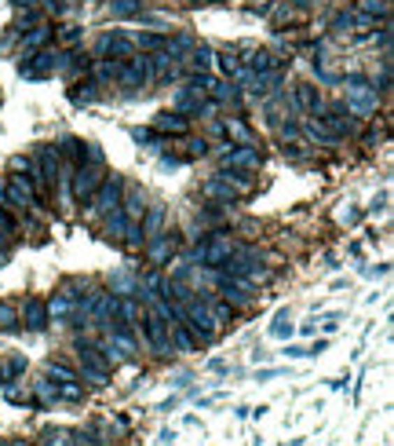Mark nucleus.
I'll return each mask as SVG.
<instances>
[{
  "mask_svg": "<svg viewBox=\"0 0 394 446\" xmlns=\"http://www.w3.org/2000/svg\"><path fill=\"white\" fill-rule=\"evenodd\" d=\"M201 194H205V198H212V201H223V205H234V201H238V190L230 187L223 176H212V180H205Z\"/></svg>",
  "mask_w": 394,
  "mask_h": 446,
  "instance_id": "a211bd4d",
  "label": "nucleus"
},
{
  "mask_svg": "<svg viewBox=\"0 0 394 446\" xmlns=\"http://www.w3.org/2000/svg\"><path fill=\"white\" fill-rule=\"evenodd\" d=\"M62 154L70 157L73 165H80V161H85V143L73 139V136H66V139H62Z\"/></svg>",
  "mask_w": 394,
  "mask_h": 446,
  "instance_id": "f704fd0d",
  "label": "nucleus"
},
{
  "mask_svg": "<svg viewBox=\"0 0 394 446\" xmlns=\"http://www.w3.org/2000/svg\"><path fill=\"white\" fill-rule=\"evenodd\" d=\"M15 326H19V308L0 300V329H15Z\"/></svg>",
  "mask_w": 394,
  "mask_h": 446,
  "instance_id": "58836bf2",
  "label": "nucleus"
},
{
  "mask_svg": "<svg viewBox=\"0 0 394 446\" xmlns=\"http://www.w3.org/2000/svg\"><path fill=\"white\" fill-rule=\"evenodd\" d=\"M110 15H113V19H136V15H139V0H110Z\"/></svg>",
  "mask_w": 394,
  "mask_h": 446,
  "instance_id": "7c9ffc66",
  "label": "nucleus"
},
{
  "mask_svg": "<svg viewBox=\"0 0 394 446\" xmlns=\"http://www.w3.org/2000/svg\"><path fill=\"white\" fill-rule=\"evenodd\" d=\"M361 15H387V0H361Z\"/></svg>",
  "mask_w": 394,
  "mask_h": 446,
  "instance_id": "37998d69",
  "label": "nucleus"
},
{
  "mask_svg": "<svg viewBox=\"0 0 394 446\" xmlns=\"http://www.w3.org/2000/svg\"><path fill=\"white\" fill-rule=\"evenodd\" d=\"M121 205H124L121 213H124L128 220H136V223L146 216V209H150V205H146V194H143L139 187H124V194H121Z\"/></svg>",
  "mask_w": 394,
  "mask_h": 446,
  "instance_id": "dca6fc26",
  "label": "nucleus"
},
{
  "mask_svg": "<svg viewBox=\"0 0 394 446\" xmlns=\"http://www.w3.org/2000/svg\"><path fill=\"white\" fill-rule=\"evenodd\" d=\"M4 264H8V249H4V245H0V267H4Z\"/></svg>",
  "mask_w": 394,
  "mask_h": 446,
  "instance_id": "4d7b16f0",
  "label": "nucleus"
},
{
  "mask_svg": "<svg viewBox=\"0 0 394 446\" xmlns=\"http://www.w3.org/2000/svg\"><path fill=\"white\" fill-rule=\"evenodd\" d=\"M131 52H136V44H131V37H124L121 29H113V34H103L95 44V55L98 59H128Z\"/></svg>",
  "mask_w": 394,
  "mask_h": 446,
  "instance_id": "1a4fd4ad",
  "label": "nucleus"
},
{
  "mask_svg": "<svg viewBox=\"0 0 394 446\" xmlns=\"http://www.w3.org/2000/svg\"><path fill=\"white\" fill-rule=\"evenodd\" d=\"M296 132H300V124H282V136H285V139H292Z\"/></svg>",
  "mask_w": 394,
  "mask_h": 446,
  "instance_id": "5fc2aeb1",
  "label": "nucleus"
},
{
  "mask_svg": "<svg viewBox=\"0 0 394 446\" xmlns=\"http://www.w3.org/2000/svg\"><path fill=\"white\" fill-rule=\"evenodd\" d=\"M270 333H274V337H285V333H292V322H289V318L282 315V318H277V322L270 326Z\"/></svg>",
  "mask_w": 394,
  "mask_h": 446,
  "instance_id": "49530a36",
  "label": "nucleus"
},
{
  "mask_svg": "<svg viewBox=\"0 0 394 446\" xmlns=\"http://www.w3.org/2000/svg\"><path fill=\"white\" fill-rule=\"evenodd\" d=\"M73 300H66L62 293L52 300V304H48V318H55V322H66V318H73Z\"/></svg>",
  "mask_w": 394,
  "mask_h": 446,
  "instance_id": "a878e982",
  "label": "nucleus"
},
{
  "mask_svg": "<svg viewBox=\"0 0 394 446\" xmlns=\"http://www.w3.org/2000/svg\"><path fill=\"white\" fill-rule=\"evenodd\" d=\"M131 44L143 48V52H161V48H164V37H157V34H139Z\"/></svg>",
  "mask_w": 394,
  "mask_h": 446,
  "instance_id": "ea45409f",
  "label": "nucleus"
},
{
  "mask_svg": "<svg viewBox=\"0 0 394 446\" xmlns=\"http://www.w3.org/2000/svg\"><path fill=\"white\" fill-rule=\"evenodd\" d=\"M117 66H121V59H98L92 66V73H95L98 85H110V81H117Z\"/></svg>",
  "mask_w": 394,
  "mask_h": 446,
  "instance_id": "5701e85b",
  "label": "nucleus"
},
{
  "mask_svg": "<svg viewBox=\"0 0 394 446\" xmlns=\"http://www.w3.org/2000/svg\"><path fill=\"white\" fill-rule=\"evenodd\" d=\"M136 275H131V271H117V275L110 278V289L113 293H121V296H136Z\"/></svg>",
  "mask_w": 394,
  "mask_h": 446,
  "instance_id": "b1692460",
  "label": "nucleus"
},
{
  "mask_svg": "<svg viewBox=\"0 0 394 446\" xmlns=\"http://www.w3.org/2000/svg\"><path fill=\"white\" fill-rule=\"evenodd\" d=\"M285 355H289V359H307V355H310V347H300V344H292V347H285Z\"/></svg>",
  "mask_w": 394,
  "mask_h": 446,
  "instance_id": "8fccbe9b",
  "label": "nucleus"
},
{
  "mask_svg": "<svg viewBox=\"0 0 394 446\" xmlns=\"http://www.w3.org/2000/svg\"><path fill=\"white\" fill-rule=\"evenodd\" d=\"M117 81H121V85H128V88H143V85H150V81H154L150 59H146V55H128V59H121V66H117Z\"/></svg>",
  "mask_w": 394,
  "mask_h": 446,
  "instance_id": "39448f33",
  "label": "nucleus"
},
{
  "mask_svg": "<svg viewBox=\"0 0 394 446\" xmlns=\"http://www.w3.org/2000/svg\"><path fill=\"white\" fill-rule=\"evenodd\" d=\"M154 129H157V132H172V136H183V132H187V117H183V114H175V110H164V114H157Z\"/></svg>",
  "mask_w": 394,
  "mask_h": 446,
  "instance_id": "6ab92c4d",
  "label": "nucleus"
},
{
  "mask_svg": "<svg viewBox=\"0 0 394 446\" xmlns=\"http://www.w3.org/2000/svg\"><path fill=\"white\" fill-rule=\"evenodd\" d=\"M223 161H226V168H241V172H249V168H259V161H263V154L256 150V147H230L223 150Z\"/></svg>",
  "mask_w": 394,
  "mask_h": 446,
  "instance_id": "f8f14e48",
  "label": "nucleus"
},
{
  "mask_svg": "<svg viewBox=\"0 0 394 446\" xmlns=\"http://www.w3.org/2000/svg\"><path fill=\"white\" fill-rule=\"evenodd\" d=\"M175 245H179V234L175 231H164V234L146 238V260H150V264H168V257L175 252Z\"/></svg>",
  "mask_w": 394,
  "mask_h": 446,
  "instance_id": "9b49d317",
  "label": "nucleus"
},
{
  "mask_svg": "<svg viewBox=\"0 0 394 446\" xmlns=\"http://www.w3.org/2000/svg\"><path fill=\"white\" fill-rule=\"evenodd\" d=\"M124 231H128V216H124L121 209H113V213H106V223H103V234L110 238V242H121V238H124Z\"/></svg>",
  "mask_w": 394,
  "mask_h": 446,
  "instance_id": "aec40b11",
  "label": "nucleus"
},
{
  "mask_svg": "<svg viewBox=\"0 0 394 446\" xmlns=\"http://www.w3.org/2000/svg\"><path fill=\"white\" fill-rule=\"evenodd\" d=\"M223 300L230 308H249L252 304V285L245 278H226L223 275Z\"/></svg>",
  "mask_w": 394,
  "mask_h": 446,
  "instance_id": "4468645a",
  "label": "nucleus"
},
{
  "mask_svg": "<svg viewBox=\"0 0 394 446\" xmlns=\"http://www.w3.org/2000/svg\"><path fill=\"white\" fill-rule=\"evenodd\" d=\"M15 8H33V0H11Z\"/></svg>",
  "mask_w": 394,
  "mask_h": 446,
  "instance_id": "6e6d98bb",
  "label": "nucleus"
},
{
  "mask_svg": "<svg viewBox=\"0 0 394 446\" xmlns=\"http://www.w3.org/2000/svg\"><path fill=\"white\" fill-rule=\"evenodd\" d=\"M121 242H124L131 252H139V249L146 245V234H143V227H139L136 220H128V231H124V238H121Z\"/></svg>",
  "mask_w": 394,
  "mask_h": 446,
  "instance_id": "473e14b6",
  "label": "nucleus"
},
{
  "mask_svg": "<svg viewBox=\"0 0 394 446\" xmlns=\"http://www.w3.org/2000/svg\"><path fill=\"white\" fill-rule=\"evenodd\" d=\"M77 359H80V380H88V384H98L103 388L106 380H110V362L103 359V352H98L95 344H85V340H77Z\"/></svg>",
  "mask_w": 394,
  "mask_h": 446,
  "instance_id": "7ed1b4c3",
  "label": "nucleus"
},
{
  "mask_svg": "<svg viewBox=\"0 0 394 446\" xmlns=\"http://www.w3.org/2000/svg\"><path fill=\"white\" fill-rule=\"evenodd\" d=\"M33 391H37V406L59 403V388L52 384V380H33Z\"/></svg>",
  "mask_w": 394,
  "mask_h": 446,
  "instance_id": "bb28decb",
  "label": "nucleus"
},
{
  "mask_svg": "<svg viewBox=\"0 0 394 446\" xmlns=\"http://www.w3.org/2000/svg\"><path fill=\"white\" fill-rule=\"evenodd\" d=\"M249 70L252 73H267V70H277V59L270 52H249Z\"/></svg>",
  "mask_w": 394,
  "mask_h": 446,
  "instance_id": "c756f323",
  "label": "nucleus"
},
{
  "mask_svg": "<svg viewBox=\"0 0 394 446\" xmlns=\"http://www.w3.org/2000/svg\"><path fill=\"white\" fill-rule=\"evenodd\" d=\"M80 34H85V29H80V26H62V29H59L62 44H77V41H80Z\"/></svg>",
  "mask_w": 394,
  "mask_h": 446,
  "instance_id": "a18cd8bd",
  "label": "nucleus"
},
{
  "mask_svg": "<svg viewBox=\"0 0 394 446\" xmlns=\"http://www.w3.org/2000/svg\"><path fill=\"white\" fill-rule=\"evenodd\" d=\"M172 347L175 352H183V355H190V352H197V337L183 326V322H175L172 326Z\"/></svg>",
  "mask_w": 394,
  "mask_h": 446,
  "instance_id": "412c9836",
  "label": "nucleus"
},
{
  "mask_svg": "<svg viewBox=\"0 0 394 446\" xmlns=\"http://www.w3.org/2000/svg\"><path fill=\"white\" fill-rule=\"evenodd\" d=\"M66 62H70V52H62V48H41V52H33L29 59L19 62V73L26 81H44L48 73H62Z\"/></svg>",
  "mask_w": 394,
  "mask_h": 446,
  "instance_id": "f257e3e1",
  "label": "nucleus"
},
{
  "mask_svg": "<svg viewBox=\"0 0 394 446\" xmlns=\"http://www.w3.org/2000/svg\"><path fill=\"white\" fill-rule=\"evenodd\" d=\"M376 106H380V92L361 73H351L347 77V110L354 117H369V114H376Z\"/></svg>",
  "mask_w": 394,
  "mask_h": 446,
  "instance_id": "f03ea898",
  "label": "nucleus"
},
{
  "mask_svg": "<svg viewBox=\"0 0 394 446\" xmlns=\"http://www.w3.org/2000/svg\"><path fill=\"white\" fill-rule=\"evenodd\" d=\"M321 121H325V129L333 132L336 139H343V136H351V132H358V117L351 114L347 106H340V103H333V106H321Z\"/></svg>",
  "mask_w": 394,
  "mask_h": 446,
  "instance_id": "6e6552de",
  "label": "nucleus"
},
{
  "mask_svg": "<svg viewBox=\"0 0 394 446\" xmlns=\"http://www.w3.org/2000/svg\"><path fill=\"white\" fill-rule=\"evenodd\" d=\"M55 388H59V399H70V403L85 399V388H80V380H62V384H55Z\"/></svg>",
  "mask_w": 394,
  "mask_h": 446,
  "instance_id": "c9c22d12",
  "label": "nucleus"
},
{
  "mask_svg": "<svg viewBox=\"0 0 394 446\" xmlns=\"http://www.w3.org/2000/svg\"><path fill=\"white\" fill-rule=\"evenodd\" d=\"M0 446H22V443H15V439H4V443H0Z\"/></svg>",
  "mask_w": 394,
  "mask_h": 446,
  "instance_id": "bf43d9fd",
  "label": "nucleus"
},
{
  "mask_svg": "<svg viewBox=\"0 0 394 446\" xmlns=\"http://www.w3.org/2000/svg\"><path fill=\"white\" fill-rule=\"evenodd\" d=\"M336 326H340V318L328 315V318H325V333H336Z\"/></svg>",
  "mask_w": 394,
  "mask_h": 446,
  "instance_id": "864d4df0",
  "label": "nucleus"
},
{
  "mask_svg": "<svg viewBox=\"0 0 394 446\" xmlns=\"http://www.w3.org/2000/svg\"><path fill=\"white\" fill-rule=\"evenodd\" d=\"M131 139H136V143H150V132H146V129H131Z\"/></svg>",
  "mask_w": 394,
  "mask_h": 446,
  "instance_id": "603ef678",
  "label": "nucleus"
},
{
  "mask_svg": "<svg viewBox=\"0 0 394 446\" xmlns=\"http://www.w3.org/2000/svg\"><path fill=\"white\" fill-rule=\"evenodd\" d=\"M223 132H226V136H234V139L241 143V147H252V132L245 129V124H241L238 117H226V124H223Z\"/></svg>",
  "mask_w": 394,
  "mask_h": 446,
  "instance_id": "2f4dec72",
  "label": "nucleus"
},
{
  "mask_svg": "<svg viewBox=\"0 0 394 446\" xmlns=\"http://www.w3.org/2000/svg\"><path fill=\"white\" fill-rule=\"evenodd\" d=\"M292 106H296V114H321V92L314 85H296V95H292Z\"/></svg>",
  "mask_w": 394,
  "mask_h": 446,
  "instance_id": "ddd939ff",
  "label": "nucleus"
},
{
  "mask_svg": "<svg viewBox=\"0 0 394 446\" xmlns=\"http://www.w3.org/2000/svg\"><path fill=\"white\" fill-rule=\"evenodd\" d=\"M139 326L146 329V340H150V347L157 355H172L175 352V347H172V326L164 322V318H157L154 311H143Z\"/></svg>",
  "mask_w": 394,
  "mask_h": 446,
  "instance_id": "20e7f679",
  "label": "nucleus"
},
{
  "mask_svg": "<svg viewBox=\"0 0 394 446\" xmlns=\"http://www.w3.org/2000/svg\"><path fill=\"white\" fill-rule=\"evenodd\" d=\"M219 70H223L226 77H234V73L241 70V66H238V59H234V52H223V55H219Z\"/></svg>",
  "mask_w": 394,
  "mask_h": 446,
  "instance_id": "79ce46f5",
  "label": "nucleus"
},
{
  "mask_svg": "<svg viewBox=\"0 0 394 446\" xmlns=\"http://www.w3.org/2000/svg\"><path fill=\"white\" fill-rule=\"evenodd\" d=\"M205 154H208L205 139H187V157H205Z\"/></svg>",
  "mask_w": 394,
  "mask_h": 446,
  "instance_id": "c03bdc74",
  "label": "nucleus"
},
{
  "mask_svg": "<svg viewBox=\"0 0 394 446\" xmlns=\"http://www.w3.org/2000/svg\"><path fill=\"white\" fill-rule=\"evenodd\" d=\"M19 318L26 322V329H44L48 326V304L41 296H29L22 304V311H19Z\"/></svg>",
  "mask_w": 394,
  "mask_h": 446,
  "instance_id": "2eb2a0df",
  "label": "nucleus"
},
{
  "mask_svg": "<svg viewBox=\"0 0 394 446\" xmlns=\"http://www.w3.org/2000/svg\"><path fill=\"white\" fill-rule=\"evenodd\" d=\"M85 92H73V103H92L95 99V85H80Z\"/></svg>",
  "mask_w": 394,
  "mask_h": 446,
  "instance_id": "de8ad7c7",
  "label": "nucleus"
},
{
  "mask_svg": "<svg viewBox=\"0 0 394 446\" xmlns=\"http://www.w3.org/2000/svg\"><path fill=\"white\" fill-rule=\"evenodd\" d=\"M29 165H33V161H29V157H22V154L11 157V172H29Z\"/></svg>",
  "mask_w": 394,
  "mask_h": 446,
  "instance_id": "09e8293b",
  "label": "nucleus"
},
{
  "mask_svg": "<svg viewBox=\"0 0 394 446\" xmlns=\"http://www.w3.org/2000/svg\"><path fill=\"white\" fill-rule=\"evenodd\" d=\"M4 201L19 205V209H37V194H33V180L22 176V172H15V176L8 180V194Z\"/></svg>",
  "mask_w": 394,
  "mask_h": 446,
  "instance_id": "9d476101",
  "label": "nucleus"
},
{
  "mask_svg": "<svg viewBox=\"0 0 394 446\" xmlns=\"http://www.w3.org/2000/svg\"><path fill=\"white\" fill-rule=\"evenodd\" d=\"M44 373H48V377H55L59 384H62V380H80V377L70 370V366H62V362H48V366H44Z\"/></svg>",
  "mask_w": 394,
  "mask_h": 446,
  "instance_id": "4c0bfd02",
  "label": "nucleus"
},
{
  "mask_svg": "<svg viewBox=\"0 0 394 446\" xmlns=\"http://www.w3.org/2000/svg\"><path fill=\"white\" fill-rule=\"evenodd\" d=\"M121 194H124V180L121 176H103V183H98V190L92 194V213H113L121 209Z\"/></svg>",
  "mask_w": 394,
  "mask_h": 446,
  "instance_id": "423d86ee",
  "label": "nucleus"
},
{
  "mask_svg": "<svg viewBox=\"0 0 394 446\" xmlns=\"http://www.w3.org/2000/svg\"><path fill=\"white\" fill-rule=\"evenodd\" d=\"M4 194H8V183H4V180H0V201H4Z\"/></svg>",
  "mask_w": 394,
  "mask_h": 446,
  "instance_id": "13d9d810",
  "label": "nucleus"
},
{
  "mask_svg": "<svg viewBox=\"0 0 394 446\" xmlns=\"http://www.w3.org/2000/svg\"><path fill=\"white\" fill-rule=\"evenodd\" d=\"M340 223H358V209H340Z\"/></svg>",
  "mask_w": 394,
  "mask_h": 446,
  "instance_id": "3c124183",
  "label": "nucleus"
},
{
  "mask_svg": "<svg viewBox=\"0 0 394 446\" xmlns=\"http://www.w3.org/2000/svg\"><path fill=\"white\" fill-rule=\"evenodd\" d=\"M303 129H307V136L314 139V143H336V136L325 129V121H321V117H307Z\"/></svg>",
  "mask_w": 394,
  "mask_h": 446,
  "instance_id": "c85d7f7f",
  "label": "nucleus"
},
{
  "mask_svg": "<svg viewBox=\"0 0 394 446\" xmlns=\"http://www.w3.org/2000/svg\"><path fill=\"white\" fill-rule=\"evenodd\" d=\"M103 165H73V198L77 201H92V194L98 190V183H103Z\"/></svg>",
  "mask_w": 394,
  "mask_h": 446,
  "instance_id": "0eeeda50",
  "label": "nucleus"
},
{
  "mask_svg": "<svg viewBox=\"0 0 394 446\" xmlns=\"http://www.w3.org/2000/svg\"><path fill=\"white\" fill-rule=\"evenodd\" d=\"M59 293H62L66 300H73V304H77V300H85V293H88V282H85V278H66V282L59 285Z\"/></svg>",
  "mask_w": 394,
  "mask_h": 446,
  "instance_id": "cd10ccee",
  "label": "nucleus"
},
{
  "mask_svg": "<svg viewBox=\"0 0 394 446\" xmlns=\"http://www.w3.org/2000/svg\"><path fill=\"white\" fill-rule=\"evenodd\" d=\"M66 436L70 432H62V428H48V432L41 436V446H66Z\"/></svg>",
  "mask_w": 394,
  "mask_h": 446,
  "instance_id": "a19ab883",
  "label": "nucleus"
},
{
  "mask_svg": "<svg viewBox=\"0 0 394 446\" xmlns=\"http://www.w3.org/2000/svg\"><path fill=\"white\" fill-rule=\"evenodd\" d=\"M0 391H4V399H11V403H33L29 399V388H26V380H19V377H11V380H4L0 384Z\"/></svg>",
  "mask_w": 394,
  "mask_h": 446,
  "instance_id": "4be33fe9",
  "label": "nucleus"
},
{
  "mask_svg": "<svg viewBox=\"0 0 394 446\" xmlns=\"http://www.w3.org/2000/svg\"><path fill=\"white\" fill-rule=\"evenodd\" d=\"M212 48H194V52L187 55V66L194 70V73H208V66H212Z\"/></svg>",
  "mask_w": 394,
  "mask_h": 446,
  "instance_id": "393cba45",
  "label": "nucleus"
},
{
  "mask_svg": "<svg viewBox=\"0 0 394 446\" xmlns=\"http://www.w3.org/2000/svg\"><path fill=\"white\" fill-rule=\"evenodd\" d=\"M15 234H19V227H15V220L0 209V245H11L15 242Z\"/></svg>",
  "mask_w": 394,
  "mask_h": 446,
  "instance_id": "e433bc0d",
  "label": "nucleus"
},
{
  "mask_svg": "<svg viewBox=\"0 0 394 446\" xmlns=\"http://www.w3.org/2000/svg\"><path fill=\"white\" fill-rule=\"evenodd\" d=\"M48 41H52V26H48V22H37L29 34H22V59H29L33 52L48 48Z\"/></svg>",
  "mask_w": 394,
  "mask_h": 446,
  "instance_id": "f3484780",
  "label": "nucleus"
},
{
  "mask_svg": "<svg viewBox=\"0 0 394 446\" xmlns=\"http://www.w3.org/2000/svg\"><path fill=\"white\" fill-rule=\"evenodd\" d=\"M208 315L216 318V326H223V322H230V318H234V308H230L226 300H208Z\"/></svg>",
  "mask_w": 394,
  "mask_h": 446,
  "instance_id": "72a5a7b5",
  "label": "nucleus"
}]
</instances>
